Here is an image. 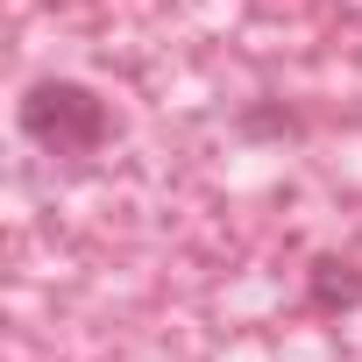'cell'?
<instances>
[{
    "label": "cell",
    "instance_id": "cell-1",
    "mask_svg": "<svg viewBox=\"0 0 362 362\" xmlns=\"http://www.w3.org/2000/svg\"><path fill=\"white\" fill-rule=\"evenodd\" d=\"M22 128L57 156H93L114 135V107L78 78H36L29 100H22Z\"/></svg>",
    "mask_w": 362,
    "mask_h": 362
},
{
    "label": "cell",
    "instance_id": "cell-2",
    "mask_svg": "<svg viewBox=\"0 0 362 362\" xmlns=\"http://www.w3.org/2000/svg\"><path fill=\"white\" fill-rule=\"evenodd\" d=\"M313 305H320V313H334V305H362V270L320 256V263H313Z\"/></svg>",
    "mask_w": 362,
    "mask_h": 362
}]
</instances>
